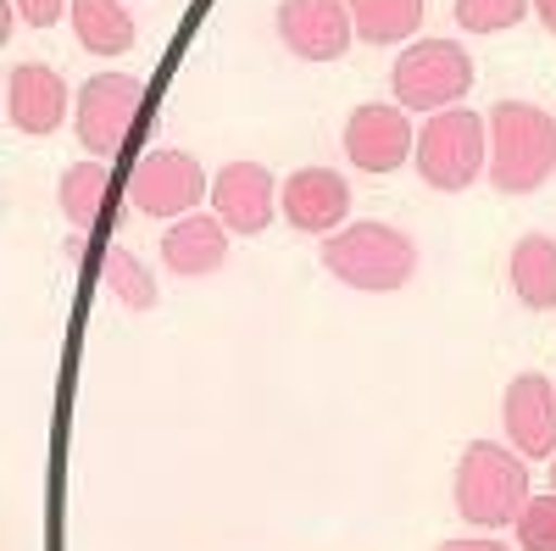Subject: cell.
<instances>
[{
    "label": "cell",
    "instance_id": "6da1fadb",
    "mask_svg": "<svg viewBox=\"0 0 556 551\" xmlns=\"http://www.w3.org/2000/svg\"><path fill=\"white\" fill-rule=\"evenodd\" d=\"M317 256H323V267H329L340 285L367 290V296L401 290V285H412V273H417V240L406 235V228L379 223V217L334 228V235L317 246Z\"/></svg>",
    "mask_w": 556,
    "mask_h": 551
},
{
    "label": "cell",
    "instance_id": "7a4b0ae2",
    "mask_svg": "<svg viewBox=\"0 0 556 551\" xmlns=\"http://www.w3.org/2000/svg\"><path fill=\"white\" fill-rule=\"evenodd\" d=\"M556 173V117L534 101L490 107V184L501 196H534Z\"/></svg>",
    "mask_w": 556,
    "mask_h": 551
},
{
    "label": "cell",
    "instance_id": "3957f363",
    "mask_svg": "<svg viewBox=\"0 0 556 551\" xmlns=\"http://www.w3.org/2000/svg\"><path fill=\"white\" fill-rule=\"evenodd\" d=\"M456 513L462 524H473V529H506V524H518L523 513V501H529V463L513 451V446H495V440H473L468 451H462V463H456Z\"/></svg>",
    "mask_w": 556,
    "mask_h": 551
},
{
    "label": "cell",
    "instance_id": "277c9868",
    "mask_svg": "<svg viewBox=\"0 0 556 551\" xmlns=\"http://www.w3.org/2000/svg\"><path fill=\"white\" fill-rule=\"evenodd\" d=\"M484 134H490V117H479L473 107H451V112H434L417 128V173H424L429 190L440 196H462L468 184L484 173L490 151H484Z\"/></svg>",
    "mask_w": 556,
    "mask_h": 551
},
{
    "label": "cell",
    "instance_id": "5b68a950",
    "mask_svg": "<svg viewBox=\"0 0 556 551\" xmlns=\"http://www.w3.org/2000/svg\"><path fill=\"white\" fill-rule=\"evenodd\" d=\"M473 84V62L456 39H412L406 51L390 67V89H395V107L406 112H451Z\"/></svg>",
    "mask_w": 556,
    "mask_h": 551
},
{
    "label": "cell",
    "instance_id": "8992f818",
    "mask_svg": "<svg viewBox=\"0 0 556 551\" xmlns=\"http://www.w3.org/2000/svg\"><path fill=\"white\" fill-rule=\"evenodd\" d=\"M139 107H146V84H139L134 73H96V78H84L78 101H73L78 146H84L89 156L112 162V156L123 151V140H128Z\"/></svg>",
    "mask_w": 556,
    "mask_h": 551
},
{
    "label": "cell",
    "instance_id": "52a82bcc",
    "mask_svg": "<svg viewBox=\"0 0 556 551\" xmlns=\"http://www.w3.org/2000/svg\"><path fill=\"white\" fill-rule=\"evenodd\" d=\"M128 201H134V212H146V217L178 223V217H190L201 201H212V184H206V173H201V162L190 151H151L128 178Z\"/></svg>",
    "mask_w": 556,
    "mask_h": 551
},
{
    "label": "cell",
    "instance_id": "ba28073f",
    "mask_svg": "<svg viewBox=\"0 0 556 551\" xmlns=\"http://www.w3.org/2000/svg\"><path fill=\"white\" fill-rule=\"evenodd\" d=\"M417 151V128L412 112L395 101H362L345 117V156L362 173H395L401 162H412Z\"/></svg>",
    "mask_w": 556,
    "mask_h": 551
},
{
    "label": "cell",
    "instance_id": "9c48e42d",
    "mask_svg": "<svg viewBox=\"0 0 556 551\" xmlns=\"http://www.w3.org/2000/svg\"><path fill=\"white\" fill-rule=\"evenodd\" d=\"M273 23H278L285 51L301 62H340L356 34L345 0H278Z\"/></svg>",
    "mask_w": 556,
    "mask_h": 551
},
{
    "label": "cell",
    "instance_id": "30bf717a",
    "mask_svg": "<svg viewBox=\"0 0 556 551\" xmlns=\"http://www.w3.org/2000/svg\"><path fill=\"white\" fill-rule=\"evenodd\" d=\"M501 424H506V440H513V451L523 463L556 456V385L540 374H518L501 396Z\"/></svg>",
    "mask_w": 556,
    "mask_h": 551
},
{
    "label": "cell",
    "instance_id": "8fae6325",
    "mask_svg": "<svg viewBox=\"0 0 556 551\" xmlns=\"http://www.w3.org/2000/svg\"><path fill=\"white\" fill-rule=\"evenodd\" d=\"M278 184L262 162H228L212 178V206L223 217L228 235H262V228L278 217Z\"/></svg>",
    "mask_w": 556,
    "mask_h": 551
},
{
    "label": "cell",
    "instance_id": "7c38bea8",
    "mask_svg": "<svg viewBox=\"0 0 556 551\" xmlns=\"http://www.w3.org/2000/svg\"><path fill=\"white\" fill-rule=\"evenodd\" d=\"M278 212H285L290 228H301V235L329 240L351 217V184L334 167H301V173L285 178V190H278Z\"/></svg>",
    "mask_w": 556,
    "mask_h": 551
},
{
    "label": "cell",
    "instance_id": "4fadbf2b",
    "mask_svg": "<svg viewBox=\"0 0 556 551\" xmlns=\"http://www.w3.org/2000/svg\"><path fill=\"white\" fill-rule=\"evenodd\" d=\"M67 84L56 67H45V62H17L7 73V112L23 134H56L62 117H67Z\"/></svg>",
    "mask_w": 556,
    "mask_h": 551
},
{
    "label": "cell",
    "instance_id": "5bb4252c",
    "mask_svg": "<svg viewBox=\"0 0 556 551\" xmlns=\"http://www.w3.org/2000/svg\"><path fill=\"white\" fill-rule=\"evenodd\" d=\"M223 262H228V228H223V217L190 212V217L167 223L162 267L173 273V279H206V273H217Z\"/></svg>",
    "mask_w": 556,
    "mask_h": 551
},
{
    "label": "cell",
    "instance_id": "9a60e30c",
    "mask_svg": "<svg viewBox=\"0 0 556 551\" xmlns=\"http://www.w3.org/2000/svg\"><path fill=\"white\" fill-rule=\"evenodd\" d=\"M67 23H73V39L84 45V51H96V57H123V51H134V39H139L123 0H73Z\"/></svg>",
    "mask_w": 556,
    "mask_h": 551
},
{
    "label": "cell",
    "instance_id": "2e32d148",
    "mask_svg": "<svg viewBox=\"0 0 556 551\" xmlns=\"http://www.w3.org/2000/svg\"><path fill=\"white\" fill-rule=\"evenodd\" d=\"M506 279H513V290L529 312H551L556 306V240L523 235L513 246V262H506Z\"/></svg>",
    "mask_w": 556,
    "mask_h": 551
},
{
    "label": "cell",
    "instance_id": "e0dca14e",
    "mask_svg": "<svg viewBox=\"0 0 556 551\" xmlns=\"http://www.w3.org/2000/svg\"><path fill=\"white\" fill-rule=\"evenodd\" d=\"M106 196H112V162H101V156H84V162H73V167L62 173V184H56L62 217L78 228V235H89V228L101 223Z\"/></svg>",
    "mask_w": 556,
    "mask_h": 551
},
{
    "label": "cell",
    "instance_id": "ac0fdd59",
    "mask_svg": "<svg viewBox=\"0 0 556 551\" xmlns=\"http://www.w3.org/2000/svg\"><path fill=\"white\" fill-rule=\"evenodd\" d=\"M362 45H401L424 28V0H345Z\"/></svg>",
    "mask_w": 556,
    "mask_h": 551
},
{
    "label": "cell",
    "instance_id": "d6986e66",
    "mask_svg": "<svg viewBox=\"0 0 556 551\" xmlns=\"http://www.w3.org/2000/svg\"><path fill=\"white\" fill-rule=\"evenodd\" d=\"M101 285H106L128 312H151V306H156V279H151L146 262H139L128 246H106V256H101Z\"/></svg>",
    "mask_w": 556,
    "mask_h": 551
},
{
    "label": "cell",
    "instance_id": "ffe728a7",
    "mask_svg": "<svg viewBox=\"0 0 556 551\" xmlns=\"http://www.w3.org/2000/svg\"><path fill=\"white\" fill-rule=\"evenodd\" d=\"M529 17V0H456V23L468 34H506Z\"/></svg>",
    "mask_w": 556,
    "mask_h": 551
},
{
    "label": "cell",
    "instance_id": "44dd1931",
    "mask_svg": "<svg viewBox=\"0 0 556 551\" xmlns=\"http://www.w3.org/2000/svg\"><path fill=\"white\" fill-rule=\"evenodd\" d=\"M513 529H518L523 551H556V490L551 496H529Z\"/></svg>",
    "mask_w": 556,
    "mask_h": 551
},
{
    "label": "cell",
    "instance_id": "7402d4cb",
    "mask_svg": "<svg viewBox=\"0 0 556 551\" xmlns=\"http://www.w3.org/2000/svg\"><path fill=\"white\" fill-rule=\"evenodd\" d=\"M12 7L23 12V23L51 28V23H62V12H73V0H12Z\"/></svg>",
    "mask_w": 556,
    "mask_h": 551
},
{
    "label": "cell",
    "instance_id": "603a6c76",
    "mask_svg": "<svg viewBox=\"0 0 556 551\" xmlns=\"http://www.w3.org/2000/svg\"><path fill=\"white\" fill-rule=\"evenodd\" d=\"M440 551H506L501 540H490V535H479V540H445Z\"/></svg>",
    "mask_w": 556,
    "mask_h": 551
},
{
    "label": "cell",
    "instance_id": "cb8c5ba5",
    "mask_svg": "<svg viewBox=\"0 0 556 551\" xmlns=\"http://www.w3.org/2000/svg\"><path fill=\"white\" fill-rule=\"evenodd\" d=\"M534 17H540V23L556 34V0H534Z\"/></svg>",
    "mask_w": 556,
    "mask_h": 551
},
{
    "label": "cell",
    "instance_id": "d4e9b609",
    "mask_svg": "<svg viewBox=\"0 0 556 551\" xmlns=\"http://www.w3.org/2000/svg\"><path fill=\"white\" fill-rule=\"evenodd\" d=\"M551 490H556V456H551Z\"/></svg>",
    "mask_w": 556,
    "mask_h": 551
}]
</instances>
